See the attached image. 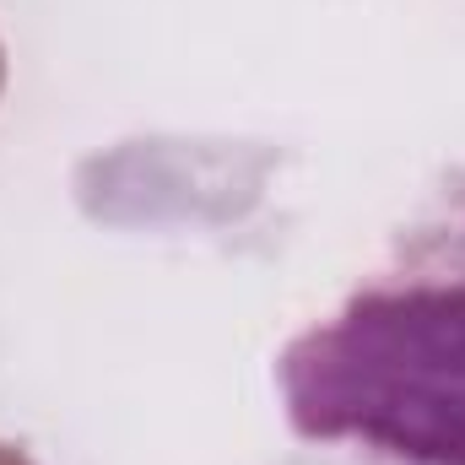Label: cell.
<instances>
[{"instance_id": "obj_1", "label": "cell", "mask_w": 465, "mask_h": 465, "mask_svg": "<svg viewBox=\"0 0 465 465\" xmlns=\"http://www.w3.org/2000/svg\"><path fill=\"white\" fill-rule=\"evenodd\" d=\"M276 379L309 444L465 465V168L428 184L336 314L287 341Z\"/></svg>"}]
</instances>
